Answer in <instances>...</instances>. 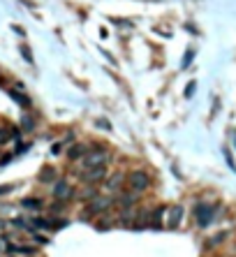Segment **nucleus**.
Wrapping results in <instances>:
<instances>
[{
	"mask_svg": "<svg viewBox=\"0 0 236 257\" xmlns=\"http://www.w3.org/2000/svg\"><path fill=\"white\" fill-rule=\"evenodd\" d=\"M116 204V197L109 195H97L93 197L90 202H86L84 211H81V220H93V218H100L102 213L109 211V206Z\"/></svg>",
	"mask_w": 236,
	"mask_h": 257,
	"instance_id": "nucleus-1",
	"label": "nucleus"
},
{
	"mask_svg": "<svg viewBox=\"0 0 236 257\" xmlns=\"http://www.w3.org/2000/svg\"><path fill=\"white\" fill-rule=\"evenodd\" d=\"M125 183H128L130 190L141 195V193H146L150 188V176H149V171H144V169H132L130 174L125 176Z\"/></svg>",
	"mask_w": 236,
	"mask_h": 257,
	"instance_id": "nucleus-2",
	"label": "nucleus"
},
{
	"mask_svg": "<svg viewBox=\"0 0 236 257\" xmlns=\"http://www.w3.org/2000/svg\"><path fill=\"white\" fill-rule=\"evenodd\" d=\"M51 195L56 199H72V197H77V190L70 186V181H65V178H56L51 183Z\"/></svg>",
	"mask_w": 236,
	"mask_h": 257,
	"instance_id": "nucleus-3",
	"label": "nucleus"
},
{
	"mask_svg": "<svg viewBox=\"0 0 236 257\" xmlns=\"http://www.w3.org/2000/svg\"><path fill=\"white\" fill-rule=\"evenodd\" d=\"M81 181L86 183V186H95L100 181H105L107 178V165H100V167H88V169H81Z\"/></svg>",
	"mask_w": 236,
	"mask_h": 257,
	"instance_id": "nucleus-4",
	"label": "nucleus"
},
{
	"mask_svg": "<svg viewBox=\"0 0 236 257\" xmlns=\"http://www.w3.org/2000/svg\"><path fill=\"white\" fill-rule=\"evenodd\" d=\"M218 211V206H211V204H197L194 209V218H197V225L199 227H209L211 220H213V215Z\"/></svg>",
	"mask_w": 236,
	"mask_h": 257,
	"instance_id": "nucleus-5",
	"label": "nucleus"
},
{
	"mask_svg": "<svg viewBox=\"0 0 236 257\" xmlns=\"http://www.w3.org/2000/svg\"><path fill=\"white\" fill-rule=\"evenodd\" d=\"M84 167H100V165H107L109 162V153H107V149L102 146L100 151H88L86 155H84Z\"/></svg>",
	"mask_w": 236,
	"mask_h": 257,
	"instance_id": "nucleus-6",
	"label": "nucleus"
},
{
	"mask_svg": "<svg viewBox=\"0 0 236 257\" xmlns=\"http://www.w3.org/2000/svg\"><path fill=\"white\" fill-rule=\"evenodd\" d=\"M123 183H125V174L123 171H114L111 176L105 178V190L107 193H118L123 188Z\"/></svg>",
	"mask_w": 236,
	"mask_h": 257,
	"instance_id": "nucleus-7",
	"label": "nucleus"
},
{
	"mask_svg": "<svg viewBox=\"0 0 236 257\" xmlns=\"http://www.w3.org/2000/svg\"><path fill=\"white\" fill-rule=\"evenodd\" d=\"M137 202H139V193H134V190H125V193H121V195L116 197V204L121 206V209H128V206H137Z\"/></svg>",
	"mask_w": 236,
	"mask_h": 257,
	"instance_id": "nucleus-8",
	"label": "nucleus"
},
{
	"mask_svg": "<svg viewBox=\"0 0 236 257\" xmlns=\"http://www.w3.org/2000/svg\"><path fill=\"white\" fill-rule=\"evenodd\" d=\"M137 215H139L137 206H128V209H123L118 222H121L123 227H134V220H137Z\"/></svg>",
	"mask_w": 236,
	"mask_h": 257,
	"instance_id": "nucleus-9",
	"label": "nucleus"
},
{
	"mask_svg": "<svg viewBox=\"0 0 236 257\" xmlns=\"http://www.w3.org/2000/svg\"><path fill=\"white\" fill-rule=\"evenodd\" d=\"M181 218H183V206H172V211H169V218H167V227L169 230H176L178 225H181Z\"/></svg>",
	"mask_w": 236,
	"mask_h": 257,
	"instance_id": "nucleus-10",
	"label": "nucleus"
},
{
	"mask_svg": "<svg viewBox=\"0 0 236 257\" xmlns=\"http://www.w3.org/2000/svg\"><path fill=\"white\" fill-rule=\"evenodd\" d=\"M86 153H88L86 144H72L70 149H67V158H70V160H81Z\"/></svg>",
	"mask_w": 236,
	"mask_h": 257,
	"instance_id": "nucleus-11",
	"label": "nucleus"
},
{
	"mask_svg": "<svg viewBox=\"0 0 236 257\" xmlns=\"http://www.w3.org/2000/svg\"><path fill=\"white\" fill-rule=\"evenodd\" d=\"M56 178H58V171H56V169H53V167H44L42 171H40L37 181H40V183H46V186H51Z\"/></svg>",
	"mask_w": 236,
	"mask_h": 257,
	"instance_id": "nucleus-12",
	"label": "nucleus"
},
{
	"mask_svg": "<svg viewBox=\"0 0 236 257\" xmlns=\"http://www.w3.org/2000/svg\"><path fill=\"white\" fill-rule=\"evenodd\" d=\"M21 206H23V209H30V211H40L44 206V202L40 197H23V199H21Z\"/></svg>",
	"mask_w": 236,
	"mask_h": 257,
	"instance_id": "nucleus-13",
	"label": "nucleus"
},
{
	"mask_svg": "<svg viewBox=\"0 0 236 257\" xmlns=\"http://www.w3.org/2000/svg\"><path fill=\"white\" fill-rule=\"evenodd\" d=\"M9 95H12V100L17 102V105H21L23 109H28V107H33V100L26 98L23 93H19V90H9Z\"/></svg>",
	"mask_w": 236,
	"mask_h": 257,
	"instance_id": "nucleus-14",
	"label": "nucleus"
},
{
	"mask_svg": "<svg viewBox=\"0 0 236 257\" xmlns=\"http://www.w3.org/2000/svg\"><path fill=\"white\" fill-rule=\"evenodd\" d=\"M9 253H21V255H37V246H7Z\"/></svg>",
	"mask_w": 236,
	"mask_h": 257,
	"instance_id": "nucleus-15",
	"label": "nucleus"
},
{
	"mask_svg": "<svg viewBox=\"0 0 236 257\" xmlns=\"http://www.w3.org/2000/svg\"><path fill=\"white\" fill-rule=\"evenodd\" d=\"M97 195H100V193H97L95 186H86V190H81L77 197L81 199V202H90V199H93V197H97Z\"/></svg>",
	"mask_w": 236,
	"mask_h": 257,
	"instance_id": "nucleus-16",
	"label": "nucleus"
},
{
	"mask_svg": "<svg viewBox=\"0 0 236 257\" xmlns=\"http://www.w3.org/2000/svg\"><path fill=\"white\" fill-rule=\"evenodd\" d=\"M33 130H35V118L23 114L21 116V132H33Z\"/></svg>",
	"mask_w": 236,
	"mask_h": 257,
	"instance_id": "nucleus-17",
	"label": "nucleus"
},
{
	"mask_svg": "<svg viewBox=\"0 0 236 257\" xmlns=\"http://www.w3.org/2000/svg\"><path fill=\"white\" fill-rule=\"evenodd\" d=\"M19 51H21V56H23V61H26V63H30V65L35 63L33 51H30V46H28V44H21V46H19Z\"/></svg>",
	"mask_w": 236,
	"mask_h": 257,
	"instance_id": "nucleus-18",
	"label": "nucleus"
},
{
	"mask_svg": "<svg viewBox=\"0 0 236 257\" xmlns=\"http://www.w3.org/2000/svg\"><path fill=\"white\" fill-rule=\"evenodd\" d=\"M33 222H35L40 230H49V227H53V220H49V218H35Z\"/></svg>",
	"mask_w": 236,
	"mask_h": 257,
	"instance_id": "nucleus-19",
	"label": "nucleus"
},
{
	"mask_svg": "<svg viewBox=\"0 0 236 257\" xmlns=\"http://www.w3.org/2000/svg\"><path fill=\"white\" fill-rule=\"evenodd\" d=\"M65 206H67L65 204V199H56V202L51 204V213H63L65 211Z\"/></svg>",
	"mask_w": 236,
	"mask_h": 257,
	"instance_id": "nucleus-20",
	"label": "nucleus"
},
{
	"mask_svg": "<svg viewBox=\"0 0 236 257\" xmlns=\"http://www.w3.org/2000/svg\"><path fill=\"white\" fill-rule=\"evenodd\" d=\"M111 225H114V218H100V220H97V227H100V230H109V227H111Z\"/></svg>",
	"mask_w": 236,
	"mask_h": 257,
	"instance_id": "nucleus-21",
	"label": "nucleus"
},
{
	"mask_svg": "<svg viewBox=\"0 0 236 257\" xmlns=\"http://www.w3.org/2000/svg\"><path fill=\"white\" fill-rule=\"evenodd\" d=\"M12 139V134H9V128H0V146L2 144H7Z\"/></svg>",
	"mask_w": 236,
	"mask_h": 257,
	"instance_id": "nucleus-22",
	"label": "nucleus"
},
{
	"mask_svg": "<svg viewBox=\"0 0 236 257\" xmlns=\"http://www.w3.org/2000/svg\"><path fill=\"white\" fill-rule=\"evenodd\" d=\"M220 241H225V234H218V236H213V239H211L209 243H206V248H215Z\"/></svg>",
	"mask_w": 236,
	"mask_h": 257,
	"instance_id": "nucleus-23",
	"label": "nucleus"
},
{
	"mask_svg": "<svg viewBox=\"0 0 236 257\" xmlns=\"http://www.w3.org/2000/svg\"><path fill=\"white\" fill-rule=\"evenodd\" d=\"M193 56H194V51H193V49H190V51H188V53H185V56H183V63H181V67H188V65L193 63Z\"/></svg>",
	"mask_w": 236,
	"mask_h": 257,
	"instance_id": "nucleus-24",
	"label": "nucleus"
},
{
	"mask_svg": "<svg viewBox=\"0 0 236 257\" xmlns=\"http://www.w3.org/2000/svg\"><path fill=\"white\" fill-rule=\"evenodd\" d=\"M194 88H197V84H194V81H190V84H188V88H185V98H193Z\"/></svg>",
	"mask_w": 236,
	"mask_h": 257,
	"instance_id": "nucleus-25",
	"label": "nucleus"
},
{
	"mask_svg": "<svg viewBox=\"0 0 236 257\" xmlns=\"http://www.w3.org/2000/svg\"><path fill=\"white\" fill-rule=\"evenodd\" d=\"M28 149H30V144H21V142H17V155H19V153H26Z\"/></svg>",
	"mask_w": 236,
	"mask_h": 257,
	"instance_id": "nucleus-26",
	"label": "nucleus"
},
{
	"mask_svg": "<svg viewBox=\"0 0 236 257\" xmlns=\"http://www.w3.org/2000/svg\"><path fill=\"white\" fill-rule=\"evenodd\" d=\"M12 225H14V227H17V230H28V225L23 220H21V218H17V220L12 222Z\"/></svg>",
	"mask_w": 236,
	"mask_h": 257,
	"instance_id": "nucleus-27",
	"label": "nucleus"
},
{
	"mask_svg": "<svg viewBox=\"0 0 236 257\" xmlns=\"http://www.w3.org/2000/svg\"><path fill=\"white\" fill-rule=\"evenodd\" d=\"M61 149H63V144H61V142L53 144V146H51V155H58V153H61Z\"/></svg>",
	"mask_w": 236,
	"mask_h": 257,
	"instance_id": "nucleus-28",
	"label": "nucleus"
},
{
	"mask_svg": "<svg viewBox=\"0 0 236 257\" xmlns=\"http://www.w3.org/2000/svg\"><path fill=\"white\" fill-rule=\"evenodd\" d=\"M7 193H12V186H0V195H7Z\"/></svg>",
	"mask_w": 236,
	"mask_h": 257,
	"instance_id": "nucleus-29",
	"label": "nucleus"
},
{
	"mask_svg": "<svg viewBox=\"0 0 236 257\" xmlns=\"http://www.w3.org/2000/svg\"><path fill=\"white\" fill-rule=\"evenodd\" d=\"M35 241H37V243H40V246H44V243H49V241L44 239V236H37V234H35Z\"/></svg>",
	"mask_w": 236,
	"mask_h": 257,
	"instance_id": "nucleus-30",
	"label": "nucleus"
},
{
	"mask_svg": "<svg viewBox=\"0 0 236 257\" xmlns=\"http://www.w3.org/2000/svg\"><path fill=\"white\" fill-rule=\"evenodd\" d=\"M97 125H100V128H107V130H111V125L107 123V121H97Z\"/></svg>",
	"mask_w": 236,
	"mask_h": 257,
	"instance_id": "nucleus-31",
	"label": "nucleus"
},
{
	"mask_svg": "<svg viewBox=\"0 0 236 257\" xmlns=\"http://www.w3.org/2000/svg\"><path fill=\"white\" fill-rule=\"evenodd\" d=\"M2 248H5V243H2V239H0V253H2Z\"/></svg>",
	"mask_w": 236,
	"mask_h": 257,
	"instance_id": "nucleus-32",
	"label": "nucleus"
},
{
	"mask_svg": "<svg viewBox=\"0 0 236 257\" xmlns=\"http://www.w3.org/2000/svg\"><path fill=\"white\" fill-rule=\"evenodd\" d=\"M0 84H5V79H2V72H0Z\"/></svg>",
	"mask_w": 236,
	"mask_h": 257,
	"instance_id": "nucleus-33",
	"label": "nucleus"
}]
</instances>
